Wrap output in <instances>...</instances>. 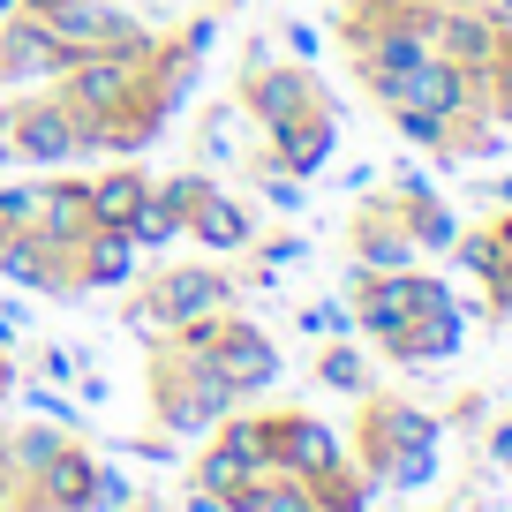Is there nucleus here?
<instances>
[{
  "mask_svg": "<svg viewBox=\"0 0 512 512\" xmlns=\"http://www.w3.org/2000/svg\"><path fill=\"white\" fill-rule=\"evenodd\" d=\"M91 475H98V467L91 460H83V452H53V460H46V497H53V505H61V512H76V505H91Z\"/></svg>",
  "mask_w": 512,
  "mask_h": 512,
  "instance_id": "obj_15",
  "label": "nucleus"
},
{
  "mask_svg": "<svg viewBox=\"0 0 512 512\" xmlns=\"http://www.w3.org/2000/svg\"><path fill=\"white\" fill-rule=\"evenodd\" d=\"M369 475L377 482H400V490H415V482H430V437L437 422L415 415V407H377L369 415Z\"/></svg>",
  "mask_w": 512,
  "mask_h": 512,
  "instance_id": "obj_1",
  "label": "nucleus"
},
{
  "mask_svg": "<svg viewBox=\"0 0 512 512\" xmlns=\"http://www.w3.org/2000/svg\"><path fill=\"white\" fill-rule=\"evenodd\" d=\"M226 512H317V497H309L302 482H264V475H249L234 497H226Z\"/></svg>",
  "mask_w": 512,
  "mask_h": 512,
  "instance_id": "obj_12",
  "label": "nucleus"
},
{
  "mask_svg": "<svg viewBox=\"0 0 512 512\" xmlns=\"http://www.w3.org/2000/svg\"><path fill=\"white\" fill-rule=\"evenodd\" d=\"M272 136H279V159H287V174L302 181V174H317L324 151H332V113H324V106H302L294 121H279Z\"/></svg>",
  "mask_w": 512,
  "mask_h": 512,
  "instance_id": "obj_7",
  "label": "nucleus"
},
{
  "mask_svg": "<svg viewBox=\"0 0 512 512\" xmlns=\"http://www.w3.org/2000/svg\"><path fill=\"white\" fill-rule=\"evenodd\" d=\"M354 249H362L369 272H392V264H407V256H415V234L400 226V211H369V219L354 226Z\"/></svg>",
  "mask_w": 512,
  "mask_h": 512,
  "instance_id": "obj_9",
  "label": "nucleus"
},
{
  "mask_svg": "<svg viewBox=\"0 0 512 512\" xmlns=\"http://www.w3.org/2000/svg\"><path fill=\"white\" fill-rule=\"evenodd\" d=\"M189 234H196V241H211V249H241V241H249V211L226 204V196L204 181V189L189 196Z\"/></svg>",
  "mask_w": 512,
  "mask_h": 512,
  "instance_id": "obj_8",
  "label": "nucleus"
},
{
  "mask_svg": "<svg viewBox=\"0 0 512 512\" xmlns=\"http://www.w3.org/2000/svg\"><path fill=\"white\" fill-rule=\"evenodd\" d=\"M437 309H452V294L437 287V279H369V294H362V324L369 332H400V324H415V317H437Z\"/></svg>",
  "mask_w": 512,
  "mask_h": 512,
  "instance_id": "obj_5",
  "label": "nucleus"
},
{
  "mask_svg": "<svg viewBox=\"0 0 512 512\" xmlns=\"http://www.w3.org/2000/svg\"><path fill=\"white\" fill-rule=\"evenodd\" d=\"M392 121H400V136H415V144H445V121L422 106H392Z\"/></svg>",
  "mask_w": 512,
  "mask_h": 512,
  "instance_id": "obj_17",
  "label": "nucleus"
},
{
  "mask_svg": "<svg viewBox=\"0 0 512 512\" xmlns=\"http://www.w3.org/2000/svg\"><path fill=\"white\" fill-rule=\"evenodd\" d=\"M430 31H437V38H445V53H452V68H482V61H490V53H497V38H490V23H482V16H467V8H460V16H437V23H430Z\"/></svg>",
  "mask_w": 512,
  "mask_h": 512,
  "instance_id": "obj_11",
  "label": "nucleus"
},
{
  "mask_svg": "<svg viewBox=\"0 0 512 512\" xmlns=\"http://www.w3.org/2000/svg\"><path fill=\"white\" fill-rule=\"evenodd\" d=\"M91 505H98V512H121V505H128V482H121V475H91Z\"/></svg>",
  "mask_w": 512,
  "mask_h": 512,
  "instance_id": "obj_19",
  "label": "nucleus"
},
{
  "mask_svg": "<svg viewBox=\"0 0 512 512\" xmlns=\"http://www.w3.org/2000/svg\"><path fill=\"white\" fill-rule=\"evenodd\" d=\"M347 309H339V302H317V309H309V332H317V339H332V332H347Z\"/></svg>",
  "mask_w": 512,
  "mask_h": 512,
  "instance_id": "obj_20",
  "label": "nucleus"
},
{
  "mask_svg": "<svg viewBox=\"0 0 512 512\" xmlns=\"http://www.w3.org/2000/svg\"><path fill=\"white\" fill-rule=\"evenodd\" d=\"M272 445H279V460H287L294 475H324V467H339V437L324 430V422H309V415H279Z\"/></svg>",
  "mask_w": 512,
  "mask_h": 512,
  "instance_id": "obj_6",
  "label": "nucleus"
},
{
  "mask_svg": "<svg viewBox=\"0 0 512 512\" xmlns=\"http://www.w3.org/2000/svg\"><path fill=\"white\" fill-rule=\"evenodd\" d=\"M490 16H497V23H512V0H490Z\"/></svg>",
  "mask_w": 512,
  "mask_h": 512,
  "instance_id": "obj_22",
  "label": "nucleus"
},
{
  "mask_svg": "<svg viewBox=\"0 0 512 512\" xmlns=\"http://www.w3.org/2000/svg\"><path fill=\"white\" fill-rule=\"evenodd\" d=\"M181 362H189V369L159 384V422H166V430H181V437H196V430H211V422L234 407V384H226L204 354H189V347H181Z\"/></svg>",
  "mask_w": 512,
  "mask_h": 512,
  "instance_id": "obj_2",
  "label": "nucleus"
},
{
  "mask_svg": "<svg viewBox=\"0 0 512 512\" xmlns=\"http://www.w3.org/2000/svg\"><path fill=\"white\" fill-rule=\"evenodd\" d=\"M31 234H38V241H76V234H91V189H53V196H38Z\"/></svg>",
  "mask_w": 512,
  "mask_h": 512,
  "instance_id": "obj_10",
  "label": "nucleus"
},
{
  "mask_svg": "<svg viewBox=\"0 0 512 512\" xmlns=\"http://www.w3.org/2000/svg\"><path fill=\"white\" fill-rule=\"evenodd\" d=\"M144 196H151L144 174H113V181H98V189H91V226H128Z\"/></svg>",
  "mask_w": 512,
  "mask_h": 512,
  "instance_id": "obj_14",
  "label": "nucleus"
},
{
  "mask_svg": "<svg viewBox=\"0 0 512 512\" xmlns=\"http://www.w3.org/2000/svg\"><path fill=\"white\" fill-rule=\"evenodd\" d=\"M128 256H136L128 226H91V264H83V279H91V287H121V279H128Z\"/></svg>",
  "mask_w": 512,
  "mask_h": 512,
  "instance_id": "obj_13",
  "label": "nucleus"
},
{
  "mask_svg": "<svg viewBox=\"0 0 512 512\" xmlns=\"http://www.w3.org/2000/svg\"><path fill=\"white\" fill-rule=\"evenodd\" d=\"M324 384L332 392H362V362L354 354H324Z\"/></svg>",
  "mask_w": 512,
  "mask_h": 512,
  "instance_id": "obj_18",
  "label": "nucleus"
},
{
  "mask_svg": "<svg viewBox=\"0 0 512 512\" xmlns=\"http://www.w3.org/2000/svg\"><path fill=\"white\" fill-rule=\"evenodd\" d=\"M219 302H226L219 272H166L159 294L136 302V324H144V332H181V324H196V317H219Z\"/></svg>",
  "mask_w": 512,
  "mask_h": 512,
  "instance_id": "obj_3",
  "label": "nucleus"
},
{
  "mask_svg": "<svg viewBox=\"0 0 512 512\" xmlns=\"http://www.w3.org/2000/svg\"><path fill=\"white\" fill-rule=\"evenodd\" d=\"M249 98H256V113H264V121H294V113L302 106H317V98H309V76H256L249 83Z\"/></svg>",
  "mask_w": 512,
  "mask_h": 512,
  "instance_id": "obj_16",
  "label": "nucleus"
},
{
  "mask_svg": "<svg viewBox=\"0 0 512 512\" xmlns=\"http://www.w3.org/2000/svg\"><path fill=\"white\" fill-rule=\"evenodd\" d=\"M8 8H16V0H0V16H8Z\"/></svg>",
  "mask_w": 512,
  "mask_h": 512,
  "instance_id": "obj_23",
  "label": "nucleus"
},
{
  "mask_svg": "<svg viewBox=\"0 0 512 512\" xmlns=\"http://www.w3.org/2000/svg\"><path fill=\"white\" fill-rule=\"evenodd\" d=\"M490 452H497V467L512 475V422H497V437H490Z\"/></svg>",
  "mask_w": 512,
  "mask_h": 512,
  "instance_id": "obj_21",
  "label": "nucleus"
},
{
  "mask_svg": "<svg viewBox=\"0 0 512 512\" xmlns=\"http://www.w3.org/2000/svg\"><path fill=\"white\" fill-rule=\"evenodd\" d=\"M204 362L219 369V377L234 384V392H264V384L279 377V354L264 347V332H249V324H211Z\"/></svg>",
  "mask_w": 512,
  "mask_h": 512,
  "instance_id": "obj_4",
  "label": "nucleus"
}]
</instances>
